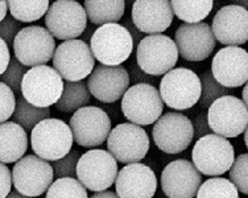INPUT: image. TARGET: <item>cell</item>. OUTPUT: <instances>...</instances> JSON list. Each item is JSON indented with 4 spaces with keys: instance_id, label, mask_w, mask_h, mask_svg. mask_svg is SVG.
Returning a JSON list of instances; mask_svg holds the SVG:
<instances>
[{
    "instance_id": "obj_1",
    "label": "cell",
    "mask_w": 248,
    "mask_h": 198,
    "mask_svg": "<svg viewBox=\"0 0 248 198\" xmlns=\"http://www.w3.org/2000/svg\"><path fill=\"white\" fill-rule=\"evenodd\" d=\"M90 46L95 60L102 65L120 66L131 57L135 44L131 33L123 25L106 24L94 30Z\"/></svg>"
},
{
    "instance_id": "obj_2",
    "label": "cell",
    "mask_w": 248,
    "mask_h": 198,
    "mask_svg": "<svg viewBox=\"0 0 248 198\" xmlns=\"http://www.w3.org/2000/svg\"><path fill=\"white\" fill-rule=\"evenodd\" d=\"M73 141L72 128L61 119L43 121L31 132V145L34 153L53 163L70 153Z\"/></svg>"
},
{
    "instance_id": "obj_3",
    "label": "cell",
    "mask_w": 248,
    "mask_h": 198,
    "mask_svg": "<svg viewBox=\"0 0 248 198\" xmlns=\"http://www.w3.org/2000/svg\"><path fill=\"white\" fill-rule=\"evenodd\" d=\"M178 56L176 43L165 34H148L136 48V62L144 73L152 77L165 76L173 70Z\"/></svg>"
},
{
    "instance_id": "obj_4",
    "label": "cell",
    "mask_w": 248,
    "mask_h": 198,
    "mask_svg": "<svg viewBox=\"0 0 248 198\" xmlns=\"http://www.w3.org/2000/svg\"><path fill=\"white\" fill-rule=\"evenodd\" d=\"M164 103L174 110H187L197 105L202 95L201 78L190 69L177 68L167 73L160 82Z\"/></svg>"
},
{
    "instance_id": "obj_5",
    "label": "cell",
    "mask_w": 248,
    "mask_h": 198,
    "mask_svg": "<svg viewBox=\"0 0 248 198\" xmlns=\"http://www.w3.org/2000/svg\"><path fill=\"white\" fill-rule=\"evenodd\" d=\"M122 111L127 121L140 127L156 123L164 111L160 90L148 83L131 86L122 99Z\"/></svg>"
},
{
    "instance_id": "obj_6",
    "label": "cell",
    "mask_w": 248,
    "mask_h": 198,
    "mask_svg": "<svg viewBox=\"0 0 248 198\" xmlns=\"http://www.w3.org/2000/svg\"><path fill=\"white\" fill-rule=\"evenodd\" d=\"M118 161L108 151L91 150L81 156L77 165V179L91 192H105L118 179Z\"/></svg>"
},
{
    "instance_id": "obj_7",
    "label": "cell",
    "mask_w": 248,
    "mask_h": 198,
    "mask_svg": "<svg viewBox=\"0 0 248 198\" xmlns=\"http://www.w3.org/2000/svg\"><path fill=\"white\" fill-rule=\"evenodd\" d=\"M53 66L66 82H81L94 72L95 57L86 41L69 40L57 46Z\"/></svg>"
},
{
    "instance_id": "obj_8",
    "label": "cell",
    "mask_w": 248,
    "mask_h": 198,
    "mask_svg": "<svg viewBox=\"0 0 248 198\" xmlns=\"http://www.w3.org/2000/svg\"><path fill=\"white\" fill-rule=\"evenodd\" d=\"M191 159L201 173L218 177L231 169L234 164V147L227 139L211 134L197 141L191 151Z\"/></svg>"
},
{
    "instance_id": "obj_9",
    "label": "cell",
    "mask_w": 248,
    "mask_h": 198,
    "mask_svg": "<svg viewBox=\"0 0 248 198\" xmlns=\"http://www.w3.org/2000/svg\"><path fill=\"white\" fill-rule=\"evenodd\" d=\"M56 40L48 29L40 25L24 27L15 39V57L24 66H44L56 53Z\"/></svg>"
},
{
    "instance_id": "obj_10",
    "label": "cell",
    "mask_w": 248,
    "mask_h": 198,
    "mask_svg": "<svg viewBox=\"0 0 248 198\" xmlns=\"http://www.w3.org/2000/svg\"><path fill=\"white\" fill-rule=\"evenodd\" d=\"M65 83L60 73L48 65L36 66L25 73L21 94L36 107H50L62 97Z\"/></svg>"
},
{
    "instance_id": "obj_11",
    "label": "cell",
    "mask_w": 248,
    "mask_h": 198,
    "mask_svg": "<svg viewBox=\"0 0 248 198\" xmlns=\"http://www.w3.org/2000/svg\"><path fill=\"white\" fill-rule=\"evenodd\" d=\"M152 137L162 152L169 155L181 153L194 139L193 122L180 112H167L155 123Z\"/></svg>"
},
{
    "instance_id": "obj_12",
    "label": "cell",
    "mask_w": 248,
    "mask_h": 198,
    "mask_svg": "<svg viewBox=\"0 0 248 198\" xmlns=\"http://www.w3.org/2000/svg\"><path fill=\"white\" fill-rule=\"evenodd\" d=\"M54 170L49 161L37 155H27L14 165V186L27 197H38L48 192L53 184Z\"/></svg>"
},
{
    "instance_id": "obj_13",
    "label": "cell",
    "mask_w": 248,
    "mask_h": 198,
    "mask_svg": "<svg viewBox=\"0 0 248 198\" xmlns=\"http://www.w3.org/2000/svg\"><path fill=\"white\" fill-rule=\"evenodd\" d=\"M209 124L215 135L238 137L248 127V108L243 99L226 95L215 101L207 111Z\"/></svg>"
},
{
    "instance_id": "obj_14",
    "label": "cell",
    "mask_w": 248,
    "mask_h": 198,
    "mask_svg": "<svg viewBox=\"0 0 248 198\" xmlns=\"http://www.w3.org/2000/svg\"><path fill=\"white\" fill-rule=\"evenodd\" d=\"M87 24L85 8L74 0H57L54 1L45 16L46 29L53 37L63 41L77 40Z\"/></svg>"
},
{
    "instance_id": "obj_15",
    "label": "cell",
    "mask_w": 248,
    "mask_h": 198,
    "mask_svg": "<svg viewBox=\"0 0 248 198\" xmlns=\"http://www.w3.org/2000/svg\"><path fill=\"white\" fill-rule=\"evenodd\" d=\"M107 148L116 161L135 164L143 160L149 150V137L145 130L134 123H122L111 131Z\"/></svg>"
},
{
    "instance_id": "obj_16",
    "label": "cell",
    "mask_w": 248,
    "mask_h": 198,
    "mask_svg": "<svg viewBox=\"0 0 248 198\" xmlns=\"http://www.w3.org/2000/svg\"><path fill=\"white\" fill-rule=\"evenodd\" d=\"M74 141L85 148H95L107 141L111 134V119L107 112L95 106L83 107L70 118Z\"/></svg>"
},
{
    "instance_id": "obj_17",
    "label": "cell",
    "mask_w": 248,
    "mask_h": 198,
    "mask_svg": "<svg viewBox=\"0 0 248 198\" xmlns=\"http://www.w3.org/2000/svg\"><path fill=\"white\" fill-rule=\"evenodd\" d=\"M202 185V173L189 160H174L164 168L161 188L168 198H193Z\"/></svg>"
},
{
    "instance_id": "obj_18",
    "label": "cell",
    "mask_w": 248,
    "mask_h": 198,
    "mask_svg": "<svg viewBox=\"0 0 248 198\" xmlns=\"http://www.w3.org/2000/svg\"><path fill=\"white\" fill-rule=\"evenodd\" d=\"M174 43L184 60L197 62L210 57L214 52L217 39L211 27L205 21L197 24L184 23L176 30Z\"/></svg>"
},
{
    "instance_id": "obj_19",
    "label": "cell",
    "mask_w": 248,
    "mask_h": 198,
    "mask_svg": "<svg viewBox=\"0 0 248 198\" xmlns=\"http://www.w3.org/2000/svg\"><path fill=\"white\" fill-rule=\"evenodd\" d=\"M129 74L124 66H107L99 63L87 79L90 94L103 103L123 99L129 89Z\"/></svg>"
},
{
    "instance_id": "obj_20",
    "label": "cell",
    "mask_w": 248,
    "mask_h": 198,
    "mask_svg": "<svg viewBox=\"0 0 248 198\" xmlns=\"http://www.w3.org/2000/svg\"><path fill=\"white\" fill-rule=\"evenodd\" d=\"M211 73L222 86H243L248 82V52L238 46H226L215 54Z\"/></svg>"
},
{
    "instance_id": "obj_21",
    "label": "cell",
    "mask_w": 248,
    "mask_h": 198,
    "mask_svg": "<svg viewBox=\"0 0 248 198\" xmlns=\"http://www.w3.org/2000/svg\"><path fill=\"white\" fill-rule=\"evenodd\" d=\"M211 29L217 41L238 46L248 41V11L242 5H224L213 19Z\"/></svg>"
},
{
    "instance_id": "obj_22",
    "label": "cell",
    "mask_w": 248,
    "mask_h": 198,
    "mask_svg": "<svg viewBox=\"0 0 248 198\" xmlns=\"http://www.w3.org/2000/svg\"><path fill=\"white\" fill-rule=\"evenodd\" d=\"M115 188L120 198H153L157 179L148 165L135 163L119 170Z\"/></svg>"
},
{
    "instance_id": "obj_23",
    "label": "cell",
    "mask_w": 248,
    "mask_h": 198,
    "mask_svg": "<svg viewBox=\"0 0 248 198\" xmlns=\"http://www.w3.org/2000/svg\"><path fill=\"white\" fill-rule=\"evenodd\" d=\"M173 10L168 0H136L132 21L141 33L161 34L173 23Z\"/></svg>"
},
{
    "instance_id": "obj_24",
    "label": "cell",
    "mask_w": 248,
    "mask_h": 198,
    "mask_svg": "<svg viewBox=\"0 0 248 198\" xmlns=\"http://www.w3.org/2000/svg\"><path fill=\"white\" fill-rule=\"evenodd\" d=\"M0 161L1 164L17 163L28 150V136L23 127L15 122L0 126Z\"/></svg>"
},
{
    "instance_id": "obj_25",
    "label": "cell",
    "mask_w": 248,
    "mask_h": 198,
    "mask_svg": "<svg viewBox=\"0 0 248 198\" xmlns=\"http://www.w3.org/2000/svg\"><path fill=\"white\" fill-rule=\"evenodd\" d=\"M83 8L93 24H118L125 10L123 0H85Z\"/></svg>"
},
{
    "instance_id": "obj_26",
    "label": "cell",
    "mask_w": 248,
    "mask_h": 198,
    "mask_svg": "<svg viewBox=\"0 0 248 198\" xmlns=\"http://www.w3.org/2000/svg\"><path fill=\"white\" fill-rule=\"evenodd\" d=\"M174 16L187 24L202 23L213 10V0H172Z\"/></svg>"
},
{
    "instance_id": "obj_27",
    "label": "cell",
    "mask_w": 248,
    "mask_h": 198,
    "mask_svg": "<svg viewBox=\"0 0 248 198\" xmlns=\"http://www.w3.org/2000/svg\"><path fill=\"white\" fill-rule=\"evenodd\" d=\"M90 90L86 83L81 82H65L63 92L61 99L56 103L58 111L65 112H77L83 107H87L90 102Z\"/></svg>"
},
{
    "instance_id": "obj_28",
    "label": "cell",
    "mask_w": 248,
    "mask_h": 198,
    "mask_svg": "<svg viewBox=\"0 0 248 198\" xmlns=\"http://www.w3.org/2000/svg\"><path fill=\"white\" fill-rule=\"evenodd\" d=\"M52 111L50 108H43V107H36L32 103H29L23 95L17 99L16 105V111L14 114L15 123H17L23 127L25 131H33L34 127L43 121L50 119Z\"/></svg>"
},
{
    "instance_id": "obj_29",
    "label": "cell",
    "mask_w": 248,
    "mask_h": 198,
    "mask_svg": "<svg viewBox=\"0 0 248 198\" xmlns=\"http://www.w3.org/2000/svg\"><path fill=\"white\" fill-rule=\"evenodd\" d=\"M11 16L17 21L32 23L40 20L48 14V0H10L8 1Z\"/></svg>"
},
{
    "instance_id": "obj_30",
    "label": "cell",
    "mask_w": 248,
    "mask_h": 198,
    "mask_svg": "<svg viewBox=\"0 0 248 198\" xmlns=\"http://www.w3.org/2000/svg\"><path fill=\"white\" fill-rule=\"evenodd\" d=\"M197 198H239V190L230 180L213 177L201 185Z\"/></svg>"
},
{
    "instance_id": "obj_31",
    "label": "cell",
    "mask_w": 248,
    "mask_h": 198,
    "mask_svg": "<svg viewBox=\"0 0 248 198\" xmlns=\"http://www.w3.org/2000/svg\"><path fill=\"white\" fill-rule=\"evenodd\" d=\"M201 83H202V95H201L200 105L202 108H210L215 101L220 98L230 95V89L222 86L213 76L211 70H206L201 74Z\"/></svg>"
},
{
    "instance_id": "obj_32",
    "label": "cell",
    "mask_w": 248,
    "mask_h": 198,
    "mask_svg": "<svg viewBox=\"0 0 248 198\" xmlns=\"http://www.w3.org/2000/svg\"><path fill=\"white\" fill-rule=\"evenodd\" d=\"M46 198H89L87 190L77 179H57L46 192Z\"/></svg>"
},
{
    "instance_id": "obj_33",
    "label": "cell",
    "mask_w": 248,
    "mask_h": 198,
    "mask_svg": "<svg viewBox=\"0 0 248 198\" xmlns=\"http://www.w3.org/2000/svg\"><path fill=\"white\" fill-rule=\"evenodd\" d=\"M230 181L240 193L248 196V153H242L235 159L230 169Z\"/></svg>"
},
{
    "instance_id": "obj_34",
    "label": "cell",
    "mask_w": 248,
    "mask_h": 198,
    "mask_svg": "<svg viewBox=\"0 0 248 198\" xmlns=\"http://www.w3.org/2000/svg\"><path fill=\"white\" fill-rule=\"evenodd\" d=\"M81 159V155L77 150H72L63 159L53 163L54 176L57 179H76L77 177V165Z\"/></svg>"
},
{
    "instance_id": "obj_35",
    "label": "cell",
    "mask_w": 248,
    "mask_h": 198,
    "mask_svg": "<svg viewBox=\"0 0 248 198\" xmlns=\"http://www.w3.org/2000/svg\"><path fill=\"white\" fill-rule=\"evenodd\" d=\"M25 73L27 72H25L24 65H21L16 57L12 58L10 68L7 69V72L1 76V82L5 83L7 86H10L14 90L15 94H20Z\"/></svg>"
},
{
    "instance_id": "obj_36",
    "label": "cell",
    "mask_w": 248,
    "mask_h": 198,
    "mask_svg": "<svg viewBox=\"0 0 248 198\" xmlns=\"http://www.w3.org/2000/svg\"><path fill=\"white\" fill-rule=\"evenodd\" d=\"M0 97H1V110H0V122L5 123L16 111L17 99L15 98L14 90L5 83H0Z\"/></svg>"
},
{
    "instance_id": "obj_37",
    "label": "cell",
    "mask_w": 248,
    "mask_h": 198,
    "mask_svg": "<svg viewBox=\"0 0 248 198\" xmlns=\"http://www.w3.org/2000/svg\"><path fill=\"white\" fill-rule=\"evenodd\" d=\"M21 29L23 28H21L20 21L15 20L14 17H7L0 24V36H1V40H4L8 45H14L15 39L17 37V34L20 33Z\"/></svg>"
},
{
    "instance_id": "obj_38",
    "label": "cell",
    "mask_w": 248,
    "mask_h": 198,
    "mask_svg": "<svg viewBox=\"0 0 248 198\" xmlns=\"http://www.w3.org/2000/svg\"><path fill=\"white\" fill-rule=\"evenodd\" d=\"M127 72L129 74V79L131 82L135 83V85H140V83H148V85H153L156 83V78L149 76L147 73H144L140 66L138 65L136 61H129L128 68H127Z\"/></svg>"
},
{
    "instance_id": "obj_39",
    "label": "cell",
    "mask_w": 248,
    "mask_h": 198,
    "mask_svg": "<svg viewBox=\"0 0 248 198\" xmlns=\"http://www.w3.org/2000/svg\"><path fill=\"white\" fill-rule=\"evenodd\" d=\"M193 127H194V139H197V141L213 134V130L209 124V118H207V114L205 111L200 112L196 116V119L193 122Z\"/></svg>"
},
{
    "instance_id": "obj_40",
    "label": "cell",
    "mask_w": 248,
    "mask_h": 198,
    "mask_svg": "<svg viewBox=\"0 0 248 198\" xmlns=\"http://www.w3.org/2000/svg\"><path fill=\"white\" fill-rule=\"evenodd\" d=\"M0 185H1V190H0V198H7L11 193V188L14 184V179H12V170L5 164L0 165Z\"/></svg>"
},
{
    "instance_id": "obj_41",
    "label": "cell",
    "mask_w": 248,
    "mask_h": 198,
    "mask_svg": "<svg viewBox=\"0 0 248 198\" xmlns=\"http://www.w3.org/2000/svg\"><path fill=\"white\" fill-rule=\"evenodd\" d=\"M0 58H1V63H0V73L1 76L7 72V69L10 68V63L12 61L10 54V46L5 43L4 40H0Z\"/></svg>"
},
{
    "instance_id": "obj_42",
    "label": "cell",
    "mask_w": 248,
    "mask_h": 198,
    "mask_svg": "<svg viewBox=\"0 0 248 198\" xmlns=\"http://www.w3.org/2000/svg\"><path fill=\"white\" fill-rule=\"evenodd\" d=\"M120 25H123L124 28L127 29L129 33H131L132 39H134V44L136 45V48H138L139 44L141 43V40L144 39V36L141 34V32L139 30L138 27L135 25V23L132 21V17H127V19H124Z\"/></svg>"
},
{
    "instance_id": "obj_43",
    "label": "cell",
    "mask_w": 248,
    "mask_h": 198,
    "mask_svg": "<svg viewBox=\"0 0 248 198\" xmlns=\"http://www.w3.org/2000/svg\"><path fill=\"white\" fill-rule=\"evenodd\" d=\"M90 198H120L119 196L111 190H105V192H99V193L93 194Z\"/></svg>"
},
{
    "instance_id": "obj_44",
    "label": "cell",
    "mask_w": 248,
    "mask_h": 198,
    "mask_svg": "<svg viewBox=\"0 0 248 198\" xmlns=\"http://www.w3.org/2000/svg\"><path fill=\"white\" fill-rule=\"evenodd\" d=\"M7 10H10L8 7V1L7 0H1L0 1V20L4 21L7 19Z\"/></svg>"
},
{
    "instance_id": "obj_45",
    "label": "cell",
    "mask_w": 248,
    "mask_h": 198,
    "mask_svg": "<svg viewBox=\"0 0 248 198\" xmlns=\"http://www.w3.org/2000/svg\"><path fill=\"white\" fill-rule=\"evenodd\" d=\"M242 97H243V102L246 103V106H247V108H248V82L246 83L243 91H242Z\"/></svg>"
},
{
    "instance_id": "obj_46",
    "label": "cell",
    "mask_w": 248,
    "mask_h": 198,
    "mask_svg": "<svg viewBox=\"0 0 248 198\" xmlns=\"http://www.w3.org/2000/svg\"><path fill=\"white\" fill-rule=\"evenodd\" d=\"M7 198H32V197H27V196L19 193V192L16 190V192H11L10 196H8Z\"/></svg>"
},
{
    "instance_id": "obj_47",
    "label": "cell",
    "mask_w": 248,
    "mask_h": 198,
    "mask_svg": "<svg viewBox=\"0 0 248 198\" xmlns=\"http://www.w3.org/2000/svg\"><path fill=\"white\" fill-rule=\"evenodd\" d=\"M244 143H246V147L248 148V127L247 130H246V132H244Z\"/></svg>"
}]
</instances>
